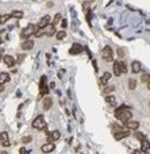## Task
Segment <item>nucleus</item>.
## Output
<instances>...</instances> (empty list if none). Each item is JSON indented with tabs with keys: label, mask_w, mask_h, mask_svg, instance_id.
<instances>
[{
	"label": "nucleus",
	"mask_w": 150,
	"mask_h": 154,
	"mask_svg": "<svg viewBox=\"0 0 150 154\" xmlns=\"http://www.w3.org/2000/svg\"><path fill=\"white\" fill-rule=\"evenodd\" d=\"M125 125H126V128H128V129L137 130V129H138V127H140V122H138V121H128Z\"/></svg>",
	"instance_id": "obj_15"
},
{
	"label": "nucleus",
	"mask_w": 150,
	"mask_h": 154,
	"mask_svg": "<svg viewBox=\"0 0 150 154\" xmlns=\"http://www.w3.org/2000/svg\"><path fill=\"white\" fill-rule=\"evenodd\" d=\"M120 68H121V74H125V73H128V67H126V63L122 62V61H120Z\"/></svg>",
	"instance_id": "obj_27"
},
{
	"label": "nucleus",
	"mask_w": 150,
	"mask_h": 154,
	"mask_svg": "<svg viewBox=\"0 0 150 154\" xmlns=\"http://www.w3.org/2000/svg\"><path fill=\"white\" fill-rule=\"evenodd\" d=\"M115 116H116L117 120H120L122 124H126L128 121H130V119H132L133 115H132V112L129 111V108L126 105H120L118 108H116Z\"/></svg>",
	"instance_id": "obj_1"
},
{
	"label": "nucleus",
	"mask_w": 150,
	"mask_h": 154,
	"mask_svg": "<svg viewBox=\"0 0 150 154\" xmlns=\"http://www.w3.org/2000/svg\"><path fill=\"white\" fill-rule=\"evenodd\" d=\"M53 105V100L50 97H45L44 99V103H42V107H44V111H49Z\"/></svg>",
	"instance_id": "obj_14"
},
{
	"label": "nucleus",
	"mask_w": 150,
	"mask_h": 154,
	"mask_svg": "<svg viewBox=\"0 0 150 154\" xmlns=\"http://www.w3.org/2000/svg\"><path fill=\"white\" fill-rule=\"evenodd\" d=\"M150 149V141L149 140H144V141H141V151H145L147 153Z\"/></svg>",
	"instance_id": "obj_18"
},
{
	"label": "nucleus",
	"mask_w": 150,
	"mask_h": 154,
	"mask_svg": "<svg viewBox=\"0 0 150 154\" xmlns=\"http://www.w3.org/2000/svg\"><path fill=\"white\" fill-rule=\"evenodd\" d=\"M61 13H57V15H55V16H54V20H53V22H51V25L53 26H55V25H57L58 24V22L61 21Z\"/></svg>",
	"instance_id": "obj_25"
},
{
	"label": "nucleus",
	"mask_w": 150,
	"mask_h": 154,
	"mask_svg": "<svg viewBox=\"0 0 150 154\" xmlns=\"http://www.w3.org/2000/svg\"><path fill=\"white\" fill-rule=\"evenodd\" d=\"M2 42H3V40H2V38H0V45H2Z\"/></svg>",
	"instance_id": "obj_44"
},
{
	"label": "nucleus",
	"mask_w": 150,
	"mask_h": 154,
	"mask_svg": "<svg viewBox=\"0 0 150 154\" xmlns=\"http://www.w3.org/2000/svg\"><path fill=\"white\" fill-rule=\"evenodd\" d=\"M129 90H134L137 87V80L136 79H129Z\"/></svg>",
	"instance_id": "obj_29"
},
{
	"label": "nucleus",
	"mask_w": 150,
	"mask_h": 154,
	"mask_svg": "<svg viewBox=\"0 0 150 154\" xmlns=\"http://www.w3.org/2000/svg\"><path fill=\"white\" fill-rule=\"evenodd\" d=\"M115 90V87H107L105 90H104V94H109V92H112Z\"/></svg>",
	"instance_id": "obj_35"
},
{
	"label": "nucleus",
	"mask_w": 150,
	"mask_h": 154,
	"mask_svg": "<svg viewBox=\"0 0 150 154\" xmlns=\"http://www.w3.org/2000/svg\"><path fill=\"white\" fill-rule=\"evenodd\" d=\"M146 154H149V151H147V153H146Z\"/></svg>",
	"instance_id": "obj_46"
},
{
	"label": "nucleus",
	"mask_w": 150,
	"mask_h": 154,
	"mask_svg": "<svg viewBox=\"0 0 150 154\" xmlns=\"http://www.w3.org/2000/svg\"><path fill=\"white\" fill-rule=\"evenodd\" d=\"M47 7H49V8H50V7H53V3L51 2H47Z\"/></svg>",
	"instance_id": "obj_40"
},
{
	"label": "nucleus",
	"mask_w": 150,
	"mask_h": 154,
	"mask_svg": "<svg viewBox=\"0 0 150 154\" xmlns=\"http://www.w3.org/2000/svg\"><path fill=\"white\" fill-rule=\"evenodd\" d=\"M109 79H111V74H109V73H105V74L100 78V84H101V86H105L107 82H108Z\"/></svg>",
	"instance_id": "obj_21"
},
{
	"label": "nucleus",
	"mask_w": 150,
	"mask_h": 154,
	"mask_svg": "<svg viewBox=\"0 0 150 154\" xmlns=\"http://www.w3.org/2000/svg\"><path fill=\"white\" fill-rule=\"evenodd\" d=\"M132 154H141V150H133Z\"/></svg>",
	"instance_id": "obj_39"
},
{
	"label": "nucleus",
	"mask_w": 150,
	"mask_h": 154,
	"mask_svg": "<svg viewBox=\"0 0 150 154\" xmlns=\"http://www.w3.org/2000/svg\"><path fill=\"white\" fill-rule=\"evenodd\" d=\"M2 53H3V51H0V59H2Z\"/></svg>",
	"instance_id": "obj_43"
},
{
	"label": "nucleus",
	"mask_w": 150,
	"mask_h": 154,
	"mask_svg": "<svg viewBox=\"0 0 150 154\" xmlns=\"http://www.w3.org/2000/svg\"><path fill=\"white\" fill-rule=\"evenodd\" d=\"M33 46H34V41H32V40H25L21 44V48L24 50H30V49H33Z\"/></svg>",
	"instance_id": "obj_13"
},
{
	"label": "nucleus",
	"mask_w": 150,
	"mask_h": 154,
	"mask_svg": "<svg viewBox=\"0 0 150 154\" xmlns=\"http://www.w3.org/2000/svg\"><path fill=\"white\" fill-rule=\"evenodd\" d=\"M66 26H67V21H66V20H63V21H62V28L65 29Z\"/></svg>",
	"instance_id": "obj_37"
},
{
	"label": "nucleus",
	"mask_w": 150,
	"mask_h": 154,
	"mask_svg": "<svg viewBox=\"0 0 150 154\" xmlns=\"http://www.w3.org/2000/svg\"><path fill=\"white\" fill-rule=\"evenodd\" d=\"M113 73H115V75L116 76H120L121 75V68H120V63L117 62H113Z\"/></svg>",
	"instance_id": "obj_20"
},
{
	"label": "nucleus",
	"mask_w": 150,
	"mask_h": 154,
	"mask_svg": "<svg viewBox=\"0 0 150 154\" xmlns=\"http://www.w3.org/2000/svg\"><path fill=\"white\" fill-rule=\"evenodd\" d=\"M113 136H115V140L120 141V140H122V138H125V137H128V136H129V129H126V130H120V132H116V133H113Z\"/></svg>",
	"instance_id": "obj_8"
},
{
	"label": "nucleus",
	"mask_w": 150,
	"mask_h": 154,
	"mask_svg": "<svg viewBox=\"0 0 150 154\" xmlns=\"http://www.w3.org/2000/svg\"><path fill=\"white\" fill-rule=\"evenodd\" d=\"M30 141H32V136H25V137H22V140H21L22 144H29Z\"/></svg>",
	"instance_id": "obj_32"
},
{
	"label": "nucleus",
	"mask_w": 150,
	"mask_h": 154,
	"mask_svg": "<svg viewBox=\"0 0 150 154\" xmlns=\"http://www.w3.org/2000/svg\"><path fill=\"white\" fill-rule=\"evenodd\" d=\"M54 144H50V142H47V144H44L42 146H41V151L42 153H51L53 150H54Z\"/></svg>",
	"instance_id": "obj_12"
},
{
	"label": "nucleus",
	"mask_w": 150,
	"mask_h": 154,
	"mask_svg": "<svg viewBox=\"0 0 150 154\" xmlns=\"http://www.w3.org/2000/svg\"><path fill=\"white\" fill-rule=\"evenodd\" d=\"M92 65L95 67V70H98V65H96V61H92Z\"/></svg>",
	"instance_id": "obj_38"
},
{
	"label": "nucleus",
	"mask_w": 150,
	"mask_h": 154,
	"mask_svg": "<svg viewBox=\"0 0 150 154\" xmlns=\"http://www.w3.org/2000/svg\"><path fill=\"white\" fill-rule=\"evenodd\" d=\"M44 34H45V29L38 28V29L36 30V33H34V37H42Z\"/></svg>",
	"instance_id": "obj_30"
},
{
	"label": "nucleus",
	"mask_w": 150,
	"mask_h": 154,
	"mask_svg": "<svg viewBox=\"0 0 150 154\" xmlns=\"http://www.w3.org/2000/svg\"><path fill=\"white\" fill-rule=\"evenodd\" d=\"M0 142H2V145L5 146V148H8V146L11 145V142H9V136H8L7 132H2V133H0Z\"/></svg>",
	"instance_id": "obj_7"
},
{
	"label": "nucleus",
	"mask_w": 150,
	"mask_h": 154,
	"mask_svg": "<svg viewBox=\"0 0 150 154\" xmlns=\"http://www.w3.org/2000/svg\"><path fill=\"white\" fill-rule=\"evenodd\" d=\"M55 37H57V40H63V38L66 37V32L65 30H59V32H57Z\"/></svg>",
	"instance_id": "obj_26"
},
{
	"label": "nucleus",
	"mask_w": 150,
	"mask_h": 154,
	"mask_svg": "<svg viewBox=\"0 0 150 154\" xmlns=\"http://www.w3.org/2000/svg\"><path fill=\"white\" fill-rule=\"evenodd\" d=\"M117 54L120 55V57H124V50H122V49H118V50H117Z\"/></svg>",
	"instance_id": "obj_36"
},
{
	"label": "nucleus",
	"mask_w": 150,
	"mask_h": 154,
	"mask_svg": "<svg viewBox=\"0 0 150 154\" xmlns=\"http://www.w3.org/2000/svg\"><path fill=\"white\" fill-rule=\"evenodd\" d=\"M3 91H4V86H0V94H2Z\"/></svg>",
	"instance_id": "obj_41"
},
{
	"label": "nucleus",
	"mask_w": 150,
	"mask_h": 154,
	"mask_svg": "<svg viewBox=\"0 0 150 154\" xmlns=\"http://www.w3.org/2000/svg\"><path fill=\"white\" fill-rule=\"evenodd\" d=\"M134 136H136L140 141H144V140H146V136H145L144 133H141V132H136V133H134Z\"/></svg>",
	"instance_id": "obj_31"
},
{
	"label": "nucleus",
	"mask_w": 150,
	"mask_h": 154,
	"mask_svg": "<svg viewBox=\"0 0 150 154\" xmlns=\"http://www.w3.org/2000/svg\"><path fill=\"white\" fill-rule=\"evenodd\" d=\"M141 82H142V83H149V82H150V74H149V73H147V74H142Z\"/></svg>",
	"instance_id": "obj_24"
},
{
	"label": "nucleus",
	"mask_w": 150,
	"mask_h": 154,
	"mask_svg": "<svg viewBox=\"0 0 150 154\" xmlns=\"http://www.w3.org/2000/svg\"><path fill=\"white\" fill-rule=\"evenodd\" d=\"M3 61H4V63H5L8 67H13V66L16 65V59H15L12 55H4Z\"/></svg>",
	"instance_id": "obj_11"
},
{
	"label": "nucleus",
	"mask_w": 150,
	"mask_h": 154,
	"mask_svg": "<svg viewBox=\"0 0 150 154\" xmlns=\"http://www.w3.org/2000/svg\"><path fill=\"white\" fill-rule=\"evenodd\" d=\"M9 19H11V15H3V16H0V25L7 22Z\"/></svg>",
	"instance_id": "obj_28"
},
{
	"label": "nucleus",
	"mask_w": 150,
	"mask_h": 154,
	"mask_svg": "<svg viewBox=\"0 0 150 154\" xmlns=\"http://www.w3.org/2000/svg\"><path fill=\"white\" fill-rule=\"evenodd\" d=\"M105 102L111 105H116V97L113 95H108V96H105Z\"/></svg>",
	"instance_id": "obj_22"
},
{
	"label": "nucleus",
	"mask_w": 150,
	"mask_h": 154,
	"mask_svg": "<svg viewBox=\"0 0 150 154\" xmlns=\"http://www.w3.org/2000/svg\"><path fill=\"white\" fill-rule=\"evenodd\" d=\"M132 71L134 74H138L141 71V65L140 62H137V61H134V62H132Z\"/></svg>",
	"instance_id": "obj_19"
},
{
	"label": "nucleus",
	"mask_w": 150,
	"mask_h": 154,
	"mask_svg": "<svg viewBox=\"0 0 150 154\" xmlns=\"http://www.w3.org/2000/svg\"><path fill=\"white\" fill-rule=\"evenodd\" d=\"M149 107H150V102H149Z\"/></svg>",
	"instance_id": "obj_45"
},
{
	"label": "nucleus",
	"mask_w": 150,
	"mask_h": 154,
	"mask_svg": "<svg viewBox=\"0 0 150 154\" xmlns=\"http://www.w3.org/2000/svg\"><path fill=\"white\" fill-rule=\"evenodd\" d=\"M71 55H75V54H80V53L83 51V48L79 44H74L73 46H71V49L69 50Z\"/></svg>",
	"instance_id": "obj_9"
},
{
	"label": "nucleus",
	"mask_w": 150,
	"mask_h": 154,
	"mask_svg": "<svg viewBox=\"0 0 150 154\" xmlns=\"http://www.w3.org/2000/svg\"><path fill=\"white\" fill-rule=\"evenodd\" d=\"M22 16H24L22 11H12L11 13V17H15V19H22Z\"/></svg>",
	"instance_id": "obj_23"
},
{
	"label": "nucleus",
	"mask_w": 150,
	"mask_h": 154,
	"mask_svg": "<svg viewBox=\"0 0 150 154\" xmlns=\"http://www.w3.org/2000/svg\"><path fill=\"white\" fill-rule=\"evenodd\" d=\"M8 80H9V74L0 73V86H4L5 83H8Z\"/></svg>",
	"instance_id": "obj_16"
},
{
	"label": "nucleus",
	"mask_w": 150,
	"mask_h": 154,
	"mask_svg": "<svg viewBox=\"0 0 150 154\" xmlns=\"http://www.w3.org/2000/svg\"><path fill=\"white\" fill-rule=\"evenodd\" d=\"M87 22L91 25V11L90 9H87Z\"/></svg>",
	"instance_id": "obj_34"
},
{
	"label": "nucleus",
	"mask_w": 150,
	"mask_h": 154,
	"mask_svg": "<svg viewBox=\"0 0 150 154\" xmlns=\"http://www.w3.org/2000/svg\"><path fill=\"white\" fill-rule=\"evenodd\" d=\"M39 94H41V96L49 94V88H47V86H46V76L45 75L41 76V82H39Z\"/></svg>",
	"instance_id": "obj_5"
},
{
	"label": "nucleus",
	"mask_w": 150,
	"mask_h": 154,
	"mask_svg": "<svg viewBox=\"0 0 150 154\" xmlns=\"http://www.w3.org/2000/svg\"><path fill=\"white\" fill-rule=\"evenodd\" d=\"M25 59V54H19L17 55V61H16V63H22V61Z\"/></svg>",
	"instance_id": "obj_33"
},
{
	"label": "nucleus",
	"mask_w": 150,
	"mask_h": 154,
	"mask_svg": "<svg viewBox=\"0 0 150 154\" xmlns=\"http://www.w3.org/2000/svg\"><path fill=\"white\" fill-rule=\"evenodd\" d=\"M45 34L49 36V37H51L53 34H57V32H55V26H53L51 24L49 26H46L45 28Z\"/></svg>",
	"instance_id": "obj_17"
},
{
	"label": "nucleus",
	"mask_w": 150,
	"mask_h": 154,
	"mask_svg": "<svg viewBox=\"0 0 150 154\" xmlns=\"http://www.w3.org/2000/svg\"><path fill=\"white\" fill-rule=\"evenodd\" d=\"M49 24H50V16H49V15H46V16H44L41 20H39V22H38V28L45 29Z\"/></svg>",
	"instance_id": "obj_10"
},
{
	"label": "nucleus",
	"mask_w": 150,
	"mask_h": 154,
	"mask_svg": "<svg viewBox=\"0 0 150 154\" xmlns=\"http://www.w3.org/2000/svg\"><path fill=\"white\" fill-rule=\"evenodd\" d=\"M101 58L104 59V61H107V62H112L113 61V51H112V49H111V46H104L103 48V50H101Z\"/></svg>",
	"instance_id": "obj_3"
},
{
	"label": "nucleus",
	"mask_w": 150,
	"mask_h": 154,
	"mask_svg": "<svg viewBox=\"0 0 150 154\" xmlns=\"http://www.w3.org/2000/svg\"><path fill=\"white\" fill-rule=\"evenodd\" d=\"M147 87H149V90H150V82L147 83Z\"/></svg>",
	"instance_id": "obj_42"
},
{
	"label": "nucleus",
	"mask_w": 150,
	"mask_h": 154,
	"mask_svg": "<svg viewBox=\"0 0 150 154\" xmlns=\"http://www.w3.org/2000/svg\"><path fill=\"white\" fill-rule=\"evenodd\" d=\"M59 138H61L59 130H53V132H50L49 134H47V141H49L50 144H54L55 141H58Z\"/></svg>",
	"instance_id": "obj_6"
},
{
	"label": "nucleus",
	"mask_w": 150,
	"mask_h": 154,
	"mask_svg": "<svg viewBox=\"0 0 150 154\" xmlns=\"http://www.w3.org/2000/svg\"><path fill=\"white\" fill-rule=\"evenodd\" d=\"M32 127H33L34 129H37V130H44V129H46V124H45V120H44L42 115H38V116L33 120V122H32Z\"/></svg>",
	"instance_id": "obj_2"
},
{
	"label": "nucleus",
	"mask_w": 150,
	"mask_h": 154,
	"mask_svg": "<svg viewBox=\"0 0 150 154\" xmlns=\"http://www.w3.org/2000/svg\"><path fill=\"white\" fill-rule=\"evenodd\" d=\"M37 29H38V26H36V25H33V24H29L25 29L22 30L21 37H22V38H25V40H29V37H30L32 34H34Z\"/></svg>",
	"instance_id": "obj_4"
}]
</instances>
